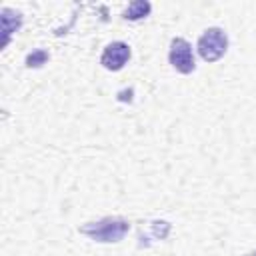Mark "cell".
Returning a JSON list of instances; mask_svg holds the SVG:
<instances>
[{
    "instance_id": "6da1fadb",
    "label": "cell",
    "mask_w": 256,
    "mask_h": 256,
    "mask_svg": "<svg viewBox=\"0 0 256 256\" xmlns=\"http://www.w3.org/2000/svg\"><path fill=\"white\" fill-rule=\"evenodd\" d=\"M128 228H130V224L122 218H104L100 222L82 226L80 232L98 242H120L124 238V234L128 232Z\"/></svg>"
},
{
    "instance_id": "7a4b0ae2",
    "label": "cell",
    "mask_w": 256,
    "mask_h": 256,
    "mask_svg": "<svg viewBox=\"0 0 256 256\" xmlns=\"http://www.w3.org/2000/svg\"><path fill=\"white\" fill-rule=\"evenodd\" d=\"M226 48H228V38L220 28H208L198 40V52L206 62H214L220 56H224Z\"/></svg>"
},
{
    "instance_id": "3957f363",
    "label": "cell",
    "mask_w": 256,
    "mask_h": 256,
    "mask_svg": "<svg viewBox=\"0 0 256 256\" xmlns=\"http://www.w3.org/2000/svg\"><path fill=\"white\" fill-rule=\"evenodd\" d=\"M170 64L182 72V74H190L196 64H194V54H192V46L184 40V38H174L172 44H170Z\"/></svg>"
},
{
    "instance_id": "277c9868",
    "label": "cell",
    "mask_w": 256,
    "mask_h": 256,
    "mask_svg": "<svg viewBox=\"0 0 256 256\" xmlns=\"http://www.w3.org/2000/svg\"><path fill=\"white\" fill-rule=\"evenodd\" d=\"M128 58H130L128 44H124V42H112V44H108L104 48L100 62H102V66L106 70H120L128 62Z\"/></svg>"
},
{
    "instance_id": "5b68a950",
    "label": "cell",
    "mask_w": 256,
    "mask_h": 256,
    "mask_svg": "<svg viewBox=\"0 0 256 256\" xmlns=\"http://www.w3.org/2000/svg\"><path fill=\"white\" fill-rule=\"evenodd\" d=\"M148 12H150V4L144 2V0H138V2H132V4L126 8L124 18H128V20H140V18H144Z\"/></svg>"
},
{
    "instance_id": "8992f818",
    "label": "cell",
    "mask_w": 256,
    "mask_h": 256,
    "mask_svg": "<svg viewBox=\"0 0 256 256\" xmlns=\"http://www.w3.org/2000/svg\"><path fill=\"white\" fill-rule=\"evenodd\" d=\"M46 58H48V54H46V52H42V50H38V52L30 54L26 62H28V66H40V64H42Z\"/></svg>"
},
{
    "instance_id": "52a82bcc",
    "label": "cell",
    "mask_w": 256,
    "mask_h": 256,
    "mask_svg": "<svg viewBox=\"0 0 256 256\" xmlns=\"http://www.w3.org/2000/svg\"><path fill=\"white\" fill-rule=\"evenodd\" d=\"M250 256H256V252H254V254H250Z\"/></svg>"
}]
</instances>
